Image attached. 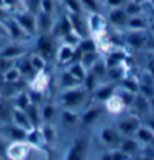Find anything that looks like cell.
I'll list each match as a JSON object with an SVG mask.
<instances>
[{
  "mask_svg": "<svg viewBox=\"0 0 154 160\" xmlns=\"http://www.w3.org/2000/svg\"><path fill=\"white\" fill-rule=\"evenodd\" d=\"M88 91L82 85L72 86V88L61 89L59 92V106L61 109H72V110H80L85 107V101L88 100Z\"/></svg>",
  "mask_w": 154,
  "mask_h": 160,
  "instance_id": "cell-1",
  "label": "cell"
},
{
  "mask_svg": "<svg viewBox=\"0 0 154 160\" xmlns=\"http://www.w3.org/2000/svg\"><path fill=\"white\" fill-rule=\"evenodd\" d=\"M35 48L36 52L45 62L52 61L54 58V53H56V41L52 36V33H42V35L38 36L35 42Z\"/></svg>",
  "mask_w": 154,
  "mask_h": 160,
  "instance_id": "cell-2",
  "label": "cell"
},
{
  "mask_svg": "<svg viewBox=\"0 0 154 160\" xmlns=\"http://www.w3.org/2000/svg\"><path fill=\"white\" fill-rule=\"evenodd\" d=\"M29 82V94L30 95H35V97H42L45 94V91L48 89L50 85V77H48V72L45 70H39L35 71V74L30 77Z\"/></svg>",
  "mask_w": 154,
  "mask_h": 160,
  "instance_id": "cell-3",
  "label": "cell"
},
{
  "mask_svg": "<svg viewBox=\"0 0 154 160\" xmlns=\"http://www.w3.org/2000/svg\"><path fill=\"white\" fill-rule=\"evenodd\" d=\"M12 17L20 24V27L24 30V33L27 36L36 33V18L33 12H30V11H18L17 14L12 15Z\"/></svg>",
  "mask_w": 154,
  "mask_h": 160,
  "instance_id": "cell-4",
  "label": "cell"
},
{
  "mask_svg": "<svg viewBox=\"0 0 154 160\" xmlns=\"http://www.w3.org/2000/svg\"><path fill=\"white\" fill-rule=\"evenodd\" d=\"M103 109L107 112L109 115H122V113H126L127 110V106L126 103L121 100V97L117 94V91L110 95V97H107L104 101H103Z\"/></svg>",
  "mask_w": 154,
  "mask_h": 160,
  "instance_id": "cell-5",
  "label": "cell"
},
{
  "mask_svg": "<svg viewBox=\"0 0 154 160\" xmlns=\"http://www.w3.org/2000/svg\"><path fill=\"white\" fill-rule=\"evenodd\" d=\"M29 145L30 143H26L24 141H12L11 143H8L5 156H8L11 160L26 159V156L29 154V150H30Z\"/></svg>",
  "mask_w": 154,
  "mask_h": 160,
  "instance_id": "cell-6",
  "label": "cell"
},
{
  "mask_svg": "<svg viewBox=\"0 0 154 160\" xmlns=\"http://www.w3.org/2000/svg\"><path fill=\"white\" fill-rule=\"evenodd\" d=\"M27 50H26V45L24 44L12 41L11 44L6 42V44L0 48V58H6V59H12V61H15V59H18V58L24 56Z\"/></svg>",
  "mask_w": 154,
  "mask_h": 160,
  "instance_id": "cell-7",
  "label": "cell"
},
{
  "mask_svg": "<svg viewBox=\"0 0 154 160\" xmlns=\"http://www.w3.org/2000/svg\"><path fill=\"white\" fill-rule=\"evenodd\" d=\"M139 125H141L139 118H136L135 115H126L117 122V130L119 132V134L130 136V134H133L137 130Z\"/></svg>",
  "mask_w": 154,
  "mask_h": 160,
  "instance_id": "cell-8",
  "label": "cell"
},
{
  "mask_svg": "<svg viewBox=\"0 0 154 160\" xmlns=\"http://www.w3.org/2000/svg\"><path fill=\"white\" fill-rule=\"evenodd\" d=\"M147 39L148 36L145 35V30H128V33L124 36L127 45L132 47L133 50H144Z\"/></svg>",
  "mask_w": 154,
  "mask_h": 160,
  "instance_id": "cell-9",
  "label": "cell"
},
{
  "mask_svg": "<svg viewBox=\"0 0 154 160\" xmlns=\"http://www.w3.org/2000/svg\"><path fill=\"white\" fill-rule=\"evenodd\" d=\"M100 141L107 145V147H118V143L121 141V134L117 130V127H112V125H104L101 130H100Z\"/></svg>",
  "mask_w": 154,
  "mask_h": 160,
  "instance_id": "cell-10",
  "label": "cell"
},
{
  "mask_svg": "<svg viewBox=\"0 0 154 160\" xmlns=\"http://www.w3.org/2000/svg\"><path fill=\"white\" fill-rule=\"evenodd\" d=\"M101 113H103V107L98 106V104H94V106H91V107H83V112L80 113L79 122L82 125H85V127H89L95 121H98Z\"/></svg>",
  "mask_w": 154,
  "mask_h": 160,
  "instance_id": "cell-11",
  "label": "cell"
},
{
  "mask_svg": "<svg viewBox=\"0 0 154 160\" xmlns=\"http://www.w3.org/2000/svg\"><path fill=\"white\" fill-rule=\"evenodd\" d=\"M74 54H76V47L63 42L61 47H56L54 59H56L57 63H62V65L68 63V65H70L71 61H76V59H74Z\"/></svg>",
  "mask_w": 154,
  "mask_h": 160,
  "instance_id": "cell-12",
  "label": "cell"
},
{
  "mask_svg": "<svg viewBox=\"0 0 154 160\" xmlns=\"http://www.w3.org/2000/svg\"><path fill=\"white\" fill-rule=\"evenodd\" d=\"M104 18H106V23H110L113 27H126L127 20H128V17H127L126 11H124L122 6L121 8L109 9L107 17H104Z\"/></svg>",
  "mask_w": 154,
  "mask_h": 160,
  "instance_id": "cell-13",
  "label": "cell"
},
{
  "mask_svg": "<svg viewBox=\"0 0 154 160\" xmlns=\"http://www.w3.org/2000/svg\"><path fill=\"white\" fill-rule=\"evenodd\" d=\"M86 156V141L85 138H77L68 150L67 160H85Z\"/></svg>",
  "mask_w": 154,
  "mask_h": 160,
  "instance_id": "cell-14",
  "label": "cell"
},
{
  "mask_svg": "<svg viewBox=\"0 0 154 160\" xmlns=\"http://www.w3.org/2000/svg\"><path fill=\"white\" fill-rule=\"evenodd\" d=\"M117 83H112V82H107V83H101V85H97L95 89L92 91V95H94V100L97 103H103L107 97H110L115 91H117Z\"/></svg>",
  "mask_w": 154,
  "mask_h": 160,
  "instance_id": "cell-15",
  "label": "cell"
},
{
  "mask_svg": "<svg viewBox=\"0 0 154 160\" xmlns=\"http://www.w3.org/2000/svg\"><path fill=\"white\" fill-rule=\"evenodd\" d=\"M132 107L135 109V112L137 115H150L151 113V100L150 98L144 97L142 94H136L135 98H133V103H132Z\"/></svg>",
  "mask_w": 154,
  "mask_h": 160,
  "instance_id": "cell-16",
  "label": "cell"
},
{
  "mask_svg": "<svg viewBox=\"0 0 154 160\" xmlns=\"http://www.w3.org/2000/svg\"><path fill=\"white\" fill-rule=\"evenodd\" d=\"M57 113H59L61 124H63L65 127H74V125L79 124L80 112L72 110V109H59V110H57Z\"/></svg>",
  "mask_w": 154,
  "mask_h": 160,
  "instance_id": "cell-17",
  "label": "cell"
},
{
  "mask_svg": "<svg viewBox=\"0 0 154 160\" xmlns=\"http://www.w3.org/2000/svg\"><path fill=\"white\" fill-rule=\"evenodd\" d=\"M57 110H59L57 104H54V103H44V104H42V107L39 109V113H41V121H42L44 124L52 122L54 116H57Z\"/></svg>",
  "mask_w": 154,
  "mask_h": 160,
  "instance_id": "cell-18",
  "label": "cell"
},
{
  "mask_svg": "<svg viewBox=\"0 0 154 160\" xmlns=\"http://www.w3.org/2000/svg\"><path fill=\"white\" fill-rule=\"evenodd\" d=\"M148 26H150L148 20L145 17H142V14L141 15H135V17H128L126 24V27L128 30H147Z\"/></svg>",
  "mask_w": 154,
  "mask_h": 160,
  "instance_id": "cell-19",
  "label": "cell"
},
{
  "mask_svg": "<svg viewBox=\"0 0 154 160\" xmlns=\"http://www.w3.org/2000/svg\"><path fill=\"white\" fill-rule=\"evenodd\" d=\"M136 136H137V139L141 141L142 143H145V145H151V142H153V127L151 125H145V124H141L139 127H137V130L135 132Z\"/></svg>",
  "mask_w": 154,
  "mask_h": 160,
  "instance_id": "cell-20",
  "label": "cell"
},
{
  "mask_svg": "<svg viewBox=\"0 0 154 160\" xmlns=\"http://www.w3.org/2000/svg\"><path fill=\"white\" fill-rule=\"evenodd\" d=\"M57 83H59V88L61 89H67V88H72V86H77L80 82L72 76L68 70H65L59 74V79H57Z\"/></svg>",
  "mask_w": 154,
  "mask_h": 160,
  "instance_id": "cell-21",
  "label": "cell"
},
{
  "mask_svg": "<svg viewBox=\"0 0 154 160\" xmlns=\"http://www.w3.org/2000/svg\"><path fill=\"white\" fill-rule=\"evenodd\" d=\"M118 147H119V151H122L126 156H130V154H135L137 150H139V145L136 142L135 139H132V138H124V139H121L119 143H118Z\"/></svg>",
  "mask_w": 154,
  "mask_h": 160,
  "instance_id": "cell-22",
  "label": "cell"
},
{
  "mask_svg": "<svg viewBox=\"0 0 154 160\" xmlns=\"http://www.w3.org/2000/svg\"><path fill=\"white\" fill-rule=\"evenodd\" d=\"M122 8L126 11L127 17H135V15L144 14V6H142V3H137V2H133V0L126 2Z\"/></svg>",
  "mask_w": 154,
  "mask_h": 160,
  "instance_id": "cell-23",
  "label": "cell"
},
{
  "mask_svg": "<svg viewBox=\"0 0 154 160\" xmlns=\"http://www.w3.org/2000/svg\"><path fill=\"white\" fill-rule=\"evenodd\" d=\"M68 71L71 72L72 76L76 77V79L79 80L82 83V80L85 79V76H86V72H88V70L82 65L79 61H72L71 65H68Z\"/></svg>",
  "mask_w": 154,
  "mask_h": 160,
  "instance_id": "cell-24",
  "label": "cell"
},
{
  "mask_svg": "<svg viewBox=\"0 0 154 160\" xmlns=\"http://www.w3.org/2000/svg\"><path fill=\"white\" fill-rule=\"evenodd\" d=\"M82 8H85L88 12H100L101 11V5L100 0H80Z\"/></svg>",
  "mask_w": 154,
  "mask_h": 160,
  "instance_id": "cell-25",
  "label": "cell"
},
{
  "mask_svg": "<svg viewBox=\"0 0 154 160\" xmlns=\"http://www.w3.org/2000/svg\"><path fill=\"white\" fill-rule=\"evenodd\" d=\"M63 3L67 5L68 14H77V15H80L82 14L80 0H63Z\"/></svg>",
  "mask_w": 154,
  "mask_h": 160,
  "instance_id": "cell-26",
  "label": "cell"
},
{
  "mask_svg": "<svg viewBox=\"0 0 154 160\" xmlns=\"http://www.w3.org/2000/svg\"><path fill=\"white\" fill-rule=\"evenodd\" d=\"M124 3H126V0H104V5H106L109 9L121 8V6H124Z\"/></svg>",
  "mask_w": 154,
  "mask_h": 160,
  "instance_id": "cell-27",
  "label": "cell"
},
{
  "mask_svg": "<svg viewBox=\"0 0 154 160\" xmlns=\"http://www.w3.org/2000/svg\"><path fill=\"white\" fill-rule=\"evenodd\" d=\"M127 157L128 156H126L122 151H118V150L110 154V160H127Z\"/></svg>",
  "mask_w": 154,
  "mask_h": 160,
  "instance_id": "cell-28",
  "label": "cell"
},
{
  "mask_svg": "<svg viewBox=\"0 0 154 160\" xmlns=\"http://www.w3.org/2000/svg\"><path fill=\"white\" fill-rule=\"evenodd\" d=\"M8 141L3 138V136H0V157L2 156H5V152H6V147H8Z\"/></svg>",
  "mask_w": 154,
  "mask_h": 160,
  "instance_id": "cell-29",
  "label": "cell"
},
{
  "mask_svg": "<svg viewBox=\"0 0 154 160\" xmlns=\"http://www.w3.org/2000/svg\"><path fill=\"white\" fill-rule=\"evenodd\" d=\"M101 160H110V154H103V157H101Z\"/></svg>",
  "mask_w": 154,
  "mask_h": 160,
  "instance_id": "cell-30",
  "label": "cell"
}]
</instances>
